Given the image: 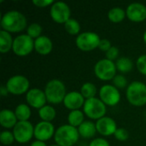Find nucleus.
I'll use <instances>...</instances> for the list:
<instances>
[{"instance_id": "24", "label": "nucleus", "mask_w": 146, "mask_h": 146, "mask_svg": "<svg viewBox=\"0 0 146 146\" xmlns=\"http://www.w3.org/2000/svg\"><path fill=\"white\" fill-rule=\"evenodd\" d=\"M56 115V111L52 105L46 104L38 110V116L43 121L51 122Z\"/></svg>"}, {"instance_id": "36", "label": "nucleus", "mask_w": 146, "mask_h": 146, "mask_svg": "<svg viewBox=\"0 0 146 146\" xmlns=\"http://www.w3.org/2000/svg\"><path fill=\"white\" fill-rule=\"evenodd\" d=\"M89 146H110L109 141L104 138H96L91 141Z\"/></svg>"}, {"instance_id": "19", "label": "nucleus", "mask_w": 146, "mask_h": 146, "mask_svg": "<svg viewBox=\"0 0 146 146\" xmlns=\"http://www.w3.org/2000/svg\"><path fill=\"white\" fill-rule=\"evenodd\" d=\"M18 120L15 114V111L9 110V109H3L0 112V125L6 129L14 128L15 125L17 124Z\"/></svg>"}, {"instance_id": "37", "label": "nucleus", "mask_w": 146, "mask_h": 146, "mask_svg": "<svg viewBox=\"0 0 146 146\" xmlns=\"http://www.w3.org/2000/svg\"><path fill=\"white\" fill-rule=\"evenodd\" d=\"M113 45L111 44L110 41L107 38H101V41L98 45V49L102 51H104L105 53L112 47Z\"/></svg>"}, {"instance_id": "9", "label": "nucleus", "mask_w": 146, "mask_h": 146, "mask_svg": "<svg viewBox=\"0 0 146 146\" xmlns=\"http://www.w3.org/2000/svg\"><path fill=\"white\" fill-rule=\"evenodd\" d=\"M34 50V39L27 33L18 35L14 38L12 50L17 56L24 57L28 56Z\"/></svg>"}, {"instance_id": "28", "label": "nucleus", "mask_w": 146, "mask_h": 146, "mask_svg": "<svg viewBox=\"0 0 146 146\" xmlns=\"http://www.w3.org/2000/svg\"><path fill=\"white\" fill-rule=\"evenodd\" d=\"M64 28L66 30V32L72 35V36H75V35H79L80 33V22L74 18H70L65 24H64Z\"/></svg>"}, {"instance_id": "41", "label": "nucleus", "mask_w": 146, "mask_h": 146, "mask_svg": "<svg viewBox=\"0 0 146 146\" xmlns=\"http://www.w3.org/2000/svg\"><path fill=\"white\" fill-rule=\"evenodd\" d=\"M50 146H59V145H50Z\"/></svg>"}, {"instance_id": "4", "label": "nucleus", "mask_w": 146, "mask_h": 146, "mask_svg": "<svg viewBox=\"0 0 146 146\" xmlns=\"http://www.w3.org/2000/svg\"><path fill=\"white\" fill-rule=\"evenodd\" d=\"M126 97L128 103L136 107H142L146 104V85L141 81L131 82L126 91Z\"/></svg>"}, {"instance_id": "15", "label": "nucleus", "mask_w": 146, "mask_h": 146, "mask_svg": "<svg viewBox=\"0 0 146 146\" xmlns=\"http://www.w3.org/2000/svg\"><path fill=\"white\" fill-rule=\"evenodd\" d=\"M127 17L133 22H143L146 20V6L141 3H132L126 9Z\"/></svg>"}, {"instance_id": "18", "label": "nucleus", "mask_w": 146, "mask_h": 146, "mask_svg": "<svg viewBox=\"0 0 146 146\" xmlns=\"http://www.w3.org/2000/svg\"><path fill=\"white\" fill-rule=\"evenodd\" d=\"M34 50L37 53L42 56L49 55L53 50L52 40L44 35L40 36L39 38L34 40Z\"/></svg>"}, {"instance_id": "39", "label": "nucleus", "mask_w": 146, "mask_h": 146, "mask_svg": "<svg viewBox=\"0 0 146 146\" xmlns=\"http://www.w3.org/2000/svg\"><path fill=\"white\" fill-rule=\"evenodd\" d=\"M0 94H1L2 97H6L9 94V92H8V90H7L5 86H1V88H0Z\"/></svg>"}, {"instance_id": "35", "label": "nucleus", "mask_w": 146, "mask_h": 146, "mask_svg": "<svg viewBox=\"0 0 146 146\" xmlns=\"http://www.w3.org/2000/svg\"><path fill=\"white\" fill-rule=\"evenodd\" d=\"M32 3L38 8H46L51 6L55 2L52 0H33Z\"/></svg>"}, {"instance_id": "23", "label": "nucleus", "mask_w": 146, "mask_h": 146, "mask_svg": "<svg viewBox=\"0 0 146 146\" xmlns=\"http://www.w3.org/2000/svg\"><path fill=\"white\" fill-rule=\"evenodd\" d=\"M68 124L72 127L78 128L85 121V114L80 110H72L68 115Z\"/></svg>"}, {"instance_id": "21", "label": "nucleus", "mask_w": 146, "mask_h": 146, "mask_svg": "<svg viewBox=\"0 0 146 146\" xmlns=\"http://www.w3.org/2000/svg\"><path fill=\"white\" fill-rule=\"evenodd\" d=\"M14 39L11 33L1 30L0 31V52L4 54L12 50Z\"/></svg>"}, {"instance_id": "17", "label": "nucleus", "mask_w": 146, "mask_h": 146, "mask_svg": "<svg viewBox=\"0 0 146 146\" xmlns=\"http://www.w3.org/2000/svg\"><path fill=\"white\" fill-rule=\"evenodd\" d=\"M86 99L82 96L80 92L73 91L67 93L63 100V104L68 110L72 111L76 110H80V108H83Z\"/></svg>"}, {"instance_id": "2", "label": "nucleus", "mask_w": 146, "mask_h": 146, "mask_svg": "<svg viewBox=\"0 0 146 146\" xmlns=\"http://www.w3.org/2000/svg\"><path fill=\"white\" fill-rule=\"evenodd\" d=\"M80 137L78 128L66 124L56 129L54 140L56 145L59 146H74L78 142Z\"/></svg>"}, {"instance_id": "33", "label": "nucleus", "mask_w": 146, "mask_h": 146, "mask_svg": "<svg viewBox=\"0 0 146 146\" xmlns=\"http://www.w3.org/2000/svg\"><path fill=\"white\" fill-rule=\"evenodd\" d=\"M114 136H115V139H117L119 141H121V142H124V141H127L129 139V133L125 128L118 127L117 130L115 131Z\"/></svg>"}, {"instance_id": "38", "label": "nucleus", "mask_w": 146, "mask_h": 146, "mask_svg": "<svg viewBox=\"0 0 146 146\" xmlns=\"http://www.w3.org/2000/svg\"><path fill=\"white\" fill-rule=\"evenodd\" d=\"M30 146H47V145L45 144V142L39 141V140H35V141L32 142Z\"/></svg>"}, {"instance_id": "40", "label": "nucleus", "mask_w": 146, "mask_h": 146, "mask_svg": "<svg viewBox=\"0 0 146 146\" xmlns=\"http://www.w3.org/2000/svg\"><path fill=\"white\" fill-rule=\"evenodd\" d=\"M143 40H144L145 44H146V30H145V32L144 33V34H143Z\"/></svg>"}, {"instance_id": "14", "label": "nucleus", "mask_w": 146, "mask_h": 146, "mask_svg": "<svg viewBox=\"0 0 146 146\" xmlns=\"http://www.w3.org/2000/svg\"><path fill=\"white\" fill-rule=\"evenodd\" d=\"M26 101L30 107L39 110L46 105L47 98L44 91L39 88H32L26 94Z\"/></svg>"}, {"instance_id": "27", "label": "nucleus", "mask_w": 146, "mask_h": 146, "mask_svg": "<svg viewBox=\"0 0 146 146\" xmlns=\"http://www.w3.org/2000/svg\"><path fill=\"white\" fill-rule=\"evenodd\" d=\"M98 92V88L95 84L92 82H86L80 87V93L85 98V99H90L96 98Z\"/></svg>"}, {"instance_id": "32", "label": "nucleus", "mask_w": 146, "mask_h": 146, "mask_svg": "<svg viewBox=\"0 0 146 146\" xmlns=\"http://www.w3.org/2000/svg\"><path fill=\"white\" fill-rule=\"evenodd\" d=\"M137 69L140 74L146 76V54L141 55L138 57L136 62Z\"/></svg>"}, {"instance_id": "8", "label": "nucleus", "mask_w": 146, "mask_h": 146, "mask_svg": "<svg viewBox=\"0 0 146 146\" xmlns=\"http://www.w3.org/2000/svg\"><path fill=\"white\" fill-rule=\"evenodd\" d=\"M5 86L9 94L19 96L25 93L27 94V92L30 90V82L26 76L15 74L8 80Z\"/></svg>"}, {"instance_id": "3", "label": "nucleus", "mask_w": 146, "mask_h": 146, "mask_svg": "<svg viewBox=\"0 0 146 146\" xmlns=\"http://www.w3.org/2000/svg\"><path fill=\"white\" fill-rule=\"evenodd\" d=\"M44 93L48 103L50 104H60L63 103L64 98L67 95L66 86L62 80L53 79L45 85Z\"/></svg>"}, {"instance_id": "10", "label": "nucleus", "mask_w": 146, "mask_h": 146, "mask_svg": "<svg viewBox=\"0 0 146 146\" xmlns=\"http://www.w3.org/2000/svg\"><path fill=\"white\" fill-rule=\"evenodd\" d=\"M98 94L99 98L106 106H116L121 101V92L114 85L106 84L102 86L99 89Z\"/></svg>"}, {"instance_id": "13", "label": "nucleus", "mask_w": 146, "mask_h": 146, "mask_svg": "<svg viewBox=\"0 0 146 146\" xmlns=\"http://www.w3.org/2000/svg\"><path fill=\"white\" fill-rule=\"evenodd\" d=\"M56 129L51 122L39 121L34 127V138L39 141H48L51 138H54Z\"/></svg>"}, {"instance_id": "1", "label": "nucleus", "mask_w": 146, "mask_h": 146, "mask_svg": "<svg viewBox=\"0 0 146 146\" xmlns=\"http://www.w3.org/2000/svg\"><path fill=\"white\" fill-rule=\"evenodd\" d=\"M27 26V17L18 10H9L1 18L2 30L9 33H15L23 31Z\"/></svg>"}, {"instance_id": "30", "label": "nucleus", "mask_w": 146, "mask_h": 146, "mask_svg": "<svg viewBox=\"0 0 146 146\" xmlns=\"http://www.w3.org/2000/svg\"><path fill=\"white\" fill-rule=\"evenodd\" d=\"M15 139V136L13 132H10L9 130H4L1 132L0 133V142L2 144V146H9L11 145Z\"/></svg>"}, {"instance_id": "11", "label": "nucleus", "mask_w": 146, "mask_h": 146, "mask_svg": "<svg viewBox=\"0 0 146 146\" xmlns=\"http://www.w3.org/2000/svg\"><path fill=\"white\" fill-rule=\"evenodd\" d=\"M15 139L19 144H26L34 137V127L28 121H18L13 128Z\"/></svg>"}, {"instance_id": "7", "label": "nucleus", "mask_w": 146, "mask_h": 146, "mask_svg": "<svg viewBox=\"0 0 146 146\" xmlns=\"http://www.w3.org/2000/svg\"><path fill=\"white\" fill-rule=\"evenodd\" d=\"M101 38L97 33L94 32H83L80 33L75 40L76 46L82 51H92L98 48Z\"/></svg>"}, {"instance_id": "29", "label": "nucleus", "mask_w": 146, "mask_h": 146, "mask_svg": "<svg viewBox=\"0 0 146 146\" xmlns=\"http://www.w3.org/2000/svg\"><path fill=\"white\" fill-rule=\"evenodd\" d=\"M43 32V27L38 23H32L27 27V34L33 38L34 40L38 38H39Z\"/></svg>"}, {"instance_id": "26", "label": "nucleus", "mask_w": 146, "mask_h": 146, "mask_svg": "<svg viewBox=\"0 0 146 146\" xmlns=\"http://www.w3.org/2000/svg\"><path fill=\"white\" fill-rule=\"evenodd\" d=\"M115 65H116L117 70L120 71L121 73H123V74L129 73L133 68V61L130 58L126 57V56H122V57L118 58L116 60Z\"/></svg>"}, {"instance_id": "5", "label": "nucleus", "mask_w": 146, "mask_h": 146, "mask_svg": "<svg viewBox=\"0 0 146 146\" xmlns=\"http://www.w3.org/2000/svg\"><path fill=\"white\" fill-rule=\"evenodd\" d=\"M116 65L115 62L107 58L98 61L94 66L95 76L103 81L113 80L116 75Z\"/></svg>"}, {"instance_id": "22", "label": "nucleus", "mask_w": 146, "mask_h": 146, "mask_svg": "<svg viewBox=\"0 0 146 146\" xmlns=\"http://www.w3.org/2000/svg\"><path fill=\"white\" fill-rule=\"evenodd\" d=\"M15 114L18 121H28L31 117L32 111L28 104H20L15 109Z\"/></svg>"}, {"instance_id": "34", "label": "nucleus", "mask_w": 146, "mask_h": 146, "mask_svg": "<svg viewBox=\"0 0 146 146\" xmlns=\"http://www.w3.org/2000/svg\"><path fill=\"white\" fill-rule=\"evenodd\" d=\"M119 54H120V50L119 49L116 47V46H112L106 53H105V58L110 60V61H115L116 59H118V56H119Z\"/></svg>"}, {"instance_id": "31", "label": "nucleus", "mask_w": 146, "mask_h": 146, "mask_svg": "<svg viewBox=\"0 0 146 146\" xmlns=\"http://www.w3.org/2000/svg\"><path fill=\"white\" fill-rule=\"evenodd\" d=\"M112 81L113 85L118 89H123L127 86V80L122 74H116Z\"/></svg>"}, {"instance_id": "12", "label": "nucleus", "mask_w": 146, "mask_h": 146, "mask_svg": "<svg viewBox=\"0 0 146 146\" xmlns=\"http://www.w3.org/2000/svg\"><path fill=\"white\" fill-rule=\"evenodd\" d=\"M50 17L56 23L65 24L71 17V9L68 3L62 1L55 2L50 6Z\"/></svg>"}, {"instance_id": "16", "label": "nucleus", "mask_w": 146, "mask_h": 146, "mask_svg": "<svg viewBox=\"0 0 146 146\" xmlns=\"http://www.w3.org/2000/svg\"><path fill=\"white\" fill-rule=\"evenodd\" d=\"M96 127L98 133L104 137L114 135L115 131L117 130V124L116 121L109 116H104L96 122Z\"/></svg>"}, {"instance_id": "20", "label": "nucleus", "mask_w": 146, "mask_h": 146, "mask_svg": "<svg viewBox=\"0 0 146 146\" xmlns=\"http://www.w3.org/2000/svg\"><path fill=\"white\" fill-rule=\"evenodd\" d=\"M78 131H79L80 136L86 139L94 138L96 133H98L96 123L92 122V121H85L78 127Z\"/></svg>"}, {"instance_id": "6", "label": "nucleus", "mask_w": 146, "mask_h": 146, "mask_svg": "<svg viewBox=\"0 0 146 146\" xmlns=\"http://www.w3.org/2000/svg\"><path fill=\"white\" fill-rule=\"evenodd\" d=\"M83 112L89 119L99 120L105 116L107 112V106L102 102L100 98H93L86 99L83 106Z\"/></svg>"}, {"instance_id": "25", "label": "nucleus", "mask_w": 146, "mask_h": 146, "mask_svg": "<svg viewBox=\"0 0 146 146\" xmlns=\"http://www.w3.org/2000/svg\"><path fill=\"white\" fill-rule=\"evenodd\" d=\"M126 17V10L121 7H114L108 12V19L113 23H121Z\"/></svg>"}]
</instances>
